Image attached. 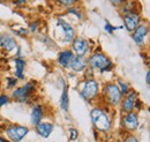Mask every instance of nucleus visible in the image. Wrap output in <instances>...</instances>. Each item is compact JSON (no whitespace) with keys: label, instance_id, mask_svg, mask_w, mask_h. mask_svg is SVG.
<instances>
[{"label":"nucleus","instance_id":"f257e3e1","mask_svg":"<svg viewBox=\"0 0 150 142\" xmlns=\"http://www.w3.org/2000/svg\"><path fill=\"white\" fill-rule=\"evenodd\" d=\"M91 116V120L94 124L95 128L100 131V132H108L111 129V119L109 117V114L106 113V111H104L100 107H95L90 112Z\"/></svg>","mask_w":150,"mask_h":142},{"label":"nucleus","instance_id":"f03ea898","mask_svg":"<svg viewBox=\"0 0 150 142\" xmlns=\"http://www.w3.org/2000/svg\"><path fill=\"white\" fill-rule=\"evenodd\" d=\"M88 64L91 70H99L100 72L110 71L113 67L112 61L104 53H94L88 60Z\"/></svg>","mask_w":150,"mask_h":142},{"label":"nucleus","instance_id":"7ed1b4c3","mask_svg":"<svg viewBox=\"0 0 150 142\" xmlns=\"http://www.w3.org/2000/svg\"><path fill=\"white\" fill-rule=\"evenodd\" d=\"M35 86H36V82L31 81V82L25 83L21 88L15 89L13 91V94H12L13 98L19 101V102H22V103L23 102H25V103L29 102V99H30V97H31V95H33V92L35 90Z\"/></svg>","mask_w":150,"mask_h":142},{"label":"nucleus","instance_id":"20e7f679","mask_svg":"<svg viewBox=\"0 0 150 142\" xmlns=\"http://www.w3.org/2000/svg\"><path fill=\"white\" fill-rule=\"evenodd\" d=\"M104 96H105L106 101L110 104H112V105L119 104V102L122 98V95H121L120 90L118 88V86L114 84V83H109V84L105 86V88H104Z\"/></svg>","mask_w":150,"mask_h":142},{"label":"nucleus","instance_id":"39448f33","mask_svg":"<svg viewBox=\"0 0 150 142\" xmlns=\"http://www.w3.org/2000/svg\"><path fill=\"white\" fill-rule=\"evenodd\" d=\"M28 133H29V128L24 126L12 125L6 128V134L12 142H20Z\"/></svg>","mask_w":150,"mask_h":142},{"label":"nucleus","instance_id":"423d86ee","mask_svg":"<svg viewBox=\"0 0 150 142\" xmlns=\"http://www.w3.org/2000/svg\"><path fill=\"white\" fill-rule=\"evenodd\" d=\"M98 90H99V86H98V82L95 81V80H88L84 84V87L81 91V96L82 98L87 99V101H90L95 98L98 94Z\"/></svg>","mask_w":150,"mask_h":142},{"label":"nucleus","instance_id":"0eeeda50","mask_svg":"<svg viewBox=\"0 0 150 142\" xmlns=\"http://www.w3.org/2000/svg\"><path fill=\"white\" fill-rule=\"evenodd\" d=\"M140 21H141V18L137 13L135 12H128L125 14L124 16V23H125V27L128 31L133 33L139 26H140Z\"/></svg>","mask_w":150,"mask_h":142},{"label":"nucleus","instance_id":"6e6552de","mask_svg":"<svg viewBox=\"0 0 150 142\" xmlns=\"http://www.w3.org/2000/svg\"><path fill=\"white\" fill-rule=\"evenodd\" d=\"M136 99H137V94L134 91V90H131L126 94V97L124 98L122 101V105H121V109L124 112H132L135 107H136Z\"/></svg>","mask_w":150,"mask_h":142},{"label":"nucleus","instance_id":"1a4fd4ad","mask_svg":"<svg viewBox=\"0 0 150 142\" xmlns=\"http://www.w3.org/2000/svg\"><path fill=\"white\" fill-rule=\"evenodd\" d=\"M148 26L147 24H140L134 31H133V39L134 42L139 45V46H142L146 42V38L148 35Z\"/></svg>","mask_w":150,"mask_h":142},{"label":"nucleus","instance_id":"9d476101","mask_svg":"<svg viewBox=\"0 0 150 142\" xmlns=\"http://www.w3.org/2000/svg\"><path fill=\"white\" fill-rule=\"evenodd\" d=\"M72 52L75 53L79 57H83L84 54L88 52L89 50V45L88 42L84 40L83 38H75L73 39V44H72Z\"/></svg>","mask_w":150,"mask_h":142},{"label":"nucleus","instance_id":"9b49d317","mask_svg":"<svg viewBox=\"0 0 150 142\" xmlns=\"http://www.w3.org/2000/svg\"><path fill=\"white\" fill-rule=\"evenodd\" d=\"M122 125L125 128L129 129V131H134L139 127V118L137 114L134 112H128L124 118H122Z\"/></svg>","mask_w":150,"mask_h":142},{"label":"nucleus","instance_id":"f8f14e48","mask_svg":"<svg viewBox=\"0 0 150 142\" xmlns=\"http://www.w3.org/2000/svg\"><path fill=\"white\" fill-rule=\"evenodd\" d=\"M0 45L4 50L11 52L16 48V42L15 39L8 34H0Z\"/></svg>","mask_w":150,"mask_h":142},{"label":"nucleus","instance_id":"ddd939ff","mask_svg":"<svg viewBox=\"0 0 150 142\" xmlns=\"http://www.w3.org/2000/svg\"><path fill=\"white\" fill-rule=\"evenodd\" d=\"M58 26H59V27H61V29H62V31H64V35H65V42H71V40H73V39H74L75 30H74V28H73L68 22H66V21H64V20L59 18V20H58Z\"/></svg>","mask_w":150,"mask_h":142},{"label":"nucleus","instance_id":"4468645a","mask_svg":"<svg viewBox=\"0 0 150 142\" xmlns=\"http://www.w3.org/2000/svg\"><path fill=\"white\" fill-rule=\"evenodd\" d=\"M74 57H75L74 53H73L71 50L62 51L61 53L59 54V57H58V62H59L62 67H65V68H69V66H71V64H72Z\"/></svg>","mask_w":150,"mask_h":142},{"label":"nucleus","instance_id":"2eb2a0df","mask_svg":"<svg viewBox=\"0 0 150 142\" xmlns=\"http://www.w3.org/2000/svg\"><path fill=\"white\" fill-rule=\"evenodd\" d=\"M87 65H88V61H87L83 57L76 55V57H74V59H73V61H72L69 68L73 70L74 72H82L86 70Z\"/></svg>","mask_w":150,"mask_h":142},{"label":"nucleus","instance_id":"dca6fc26","mask_svg":"<svg viewBox=\"0 0 150 142\" xmlns=\"http://www.w3.org/2000/svg\"><path fill=\"white\" fill-rule=\"evenodd\" d=\"M36 131L40 136L49 138L53 131V125L50 124V123H39L36 125Z\"/></svg>","mask_w":150,"mask_h":142},{"label":"nucleus","instance_id":"f3484780","mask_svg":"<svg viewBox=\"0 0 150 142\" xmlns=\"http://www.w3.org/2000/svg\"><path fill=\"white\" fill-rule=\"evenodd\" d=\"M43 116H44V111H43V107L40 105H34L31 109V123L33 125H37L40 123V120L43 119Z\"/></svg>","mask_w":150,"mask_h":142},{"label":"nucleus","instance_id":"a211bd4d","mask_svg":"<svg viewBox=\"0 0 150 142\" xmlns=\"http://www.w3.org/2000/svg\"><path fill=\"white\" fill-rule=\"evenodd\" d=\"M60 107L64 111H68L69 107V97H68V87L65 84L62 92H61V97H60Z\"/></svg>","mask_w":150,"mask_h":142},{"label":"nucleus","instance_id":"6ab92c4d","mask_svg":"<svg viewBox=\"0 0 150 142\" xmlns=\"http://www.w3.org/2000/svg\"><path fill=\"white\" fill-rule=\"evenodd\" d=\"M14 62H15V75L21 80L24 79L23 71H24V67H25V61L22 58H15Z\"/></svg>","mask_w":150,"mask_h":142},{"label":"nucleus","instance_id":"aec40b11","mask_svg":"<svg viewBox=\"0 0 150 142\" xmlns=\"http://www.w3.org/2000/svg\"><path fill=\"white\" fill-rule=\"evenodd\" d=\"M118 88L120 90V92H121V95H126L129 90V87H128V84L126 83V82H124V81H121V80H118Z\"/></svg>","mask_w":150,"mask_h":142},{"label":"nucleus","instance_id":"412c9836","mask_svg":"<svg viewBox=\"0 0 150 142\" xmlns=\"http://www.w3.org/2000/svg\"><path fill=\"white\" fill-rule=\"evenodd\" d=\"M104 28H105V30H106L109 34H113V31H114V30H117V29H121L122 27H113L109 21H106V22H105V27H104Z\"/></svg>","mask_w":150,"mask_h":142},{"label":"nucleus","instance_id":"4be33fe9","mask_svg":"<svg viewBox=\"0 0 150 142\" xmlns=\"http://www.w3.org/2000/svg\"><path fill=\"white\" fill-rule=\"evenodd\" d=\"M56 1L60 2L62 6H66V7H69V8H71V6H73L76 2V0H56Z\"/></svg>","mask_w":150,"mask_h":142},{"label":"nucleus","instance_id":"5701e85b","mask_svg":"<svg viewBox=\"0 0 150 142\" xmlns=\"http://www.w3.org/2000/svg\"><path fill=\"white\" fill-rule=\"evenodd\" d=\"M9 102V97L7 95H0V107L6 105Z\"/></svg>","mask_w":150,"mask_h":142},{"label":"nucleus","instance_id":"b1692460","mask_svg":"<svg viewBox=\"0 0 150 142\" xmlns=\"http://www.w3.org/2000/svg\"><path fill=\"white\" fill-rule=\"evenodd\" d=\"M77 136H79L77 131H76L75 128H69V139L74 141V140H76V139H77Z\"/></svg>","mask_w":150,"mask_h":142},{"label":"nucleus","instance_id":"393cba45","mask_svg":"<svg viewBox=\"0 0 150 142\" xmlns=\"http://www.w3.org/2000/svg\"><path fill=\"white\" fill-rule=\"evenodd\" d=\"M7 81H8V84H7V88H13L16 86V79H13V77H7Z\"/></svg>","mask_w":150,"mask_h":142},{"label":"nucleus","instance_id":"a878e982","mask_svg":"<svg viewBox=\"0 0 150 142\" xmlns=\"http://www.w3.org/2000/svg\"><path fill=\"white\" fill-rule=\"evenodd\" d=\"M68 13H72V14H74L76 15L79 18H82V15H81V13H79V11L77 9H75V8H68Z\"/></svg>","mask_w":150,"mask_h":142},{"label":"nucleus","instance_id":"bb28decb","mask_svg":"<svg viewBox=\"0 0 150 142\" xmlns=\"http://www.w3.org/2000/svg\"><path fill=\"white\" fill-rule=\"evenodd\" d=\"M124 142H139V140H137L135 136H127V138L124 140Z\"/></svg>","mask_w":150,"mask_h":142},{"label":"nucleus","instance_id":"cd10ccee","mask_svg":"<svg viewBox=\"0 0 150 142\" xmlns=\"http://www.w3.org/2000/svg\"><path fill=\"white\" fill-rule=\"evenodd\" d=\"M125 1H126V0H111V2H112L113 5H115V6H120V5H122Z\"/></svg>","mask_w":150,"mask_h":142},{"label":"nucleus","instance_id":"c85d7f7f","mask_svg":"<svg viewBox=\"0 0 150 142\" xmlns=\"http://www.w3.org/2000/svg\"><path fill=\"white\" fill-rule=\"evenodd\" d=\"M37 22H35V24H31V27H30V31L31 33H34V31H36V29H37Z\"/></svg>","mask_w":150,"mask_h":142},{"label":"nucleus","instance_id":"c756f323","mask_svg":"<svg viewBox=\"0 0 150 142\" xmlns=\"http://www.w3.org/2000/svg\"><path fill=\"white\" fill-rule=\"evenodd\" d=\"M146 81H147V84L149 86L150 84V73H149V71L147 72V74H146Z\"/></svg>","mask_w":150,"mask_h":142},{"label":"nucleus","instance_id":"7c9ffc66","mask_svg":"<svg viewBox=\"0 0 150 142\" xmlns=\"http://www.w3.org/2000/svg\"><path fill=\"white\" fill-rule=\"evenodd\" d=\"M18 2H19V4H24L25 0H18Z\"/></svg>","mask_w":150,"mask_h":142},{"label":"nucleus","instance_id":"2f4dec72","mask_svg":"<svg viewBox=\"0 0 150 142\" xmlns=\"http://www.w3.org/2000/svg\"><path fill=\"white\" fill-rule=\"evenodd\" d=\"M0 141H1V142H8V141H6V140H5V139H2V138H1V136H0Z\"/></svg>","mask_w":150,"mask_h":142}]
</instances>
